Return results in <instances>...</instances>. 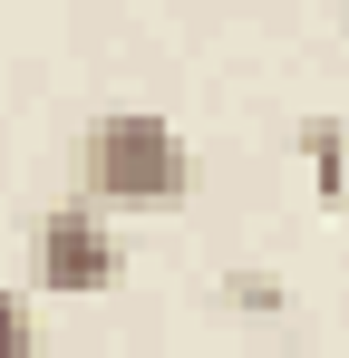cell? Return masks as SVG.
<instances>
[{"instance_id":"obj_1","label":"cell","mask_w":349,"mask_h":358,"mask_svg":"<svg viewBox=\"0 0 349 358\" xmlns=\"http://www.w3.org/2000/svg\"><path fill=\"white\" fill-rule=\"evenodd\" d=\"M78 184H88V203H184L194 145L156 107H107L78 136Z\"/></svg>"},{"instance_id":"obj_2","label":"cell","mask_w":349,"mask_h":358,"mask_svg":"<svg viewBox=\"0 0 349 358\" xmlns=\"http://www.w3.org/2000/svg\"><path fill=\"white\" fill-rule=\"evenodd\" d=\"M116 223L88 203V194H68L58 213H39V291H58V300H97L116 281Z\"/></svg>"},{"instance_id":"obj_3","label":"cell","mask_w":349,"mask_h":358,"mask_svg":"<svg viewBox=\"0 0 349 358\" xmlns=\"http://www.w3.org/2000/svg\"><path fill=\"white\" fill-rule=\"evenodd\" d=\"M291 145H301L310 184H320V203H340V194H349V126H340V117H301Z\"/></svg>"},{"instance_id":"obj_4","label":"cell","mask_w":349,"mask_h":358,"mask_svg":"<svg viewBox=\"0 0 349 358\" xmlns=\"http://www.w3.org/2000/svg\"><path fill=\"white\" fill-rule=\"evenodd\" d=\"M224 310H252V320H282L291 310V291H282V271H224Z\"/></svg>"},{"instance_id":"obj_5","label":"cell","mask_w":349,"mask_h":358,"mask_svg":"<svg viewBox=\"0 0 349 358\" xmlns=\"http://www.w3.org/2000/svg\"><path fill=\"white\" fill-rule=\"evenodd\" d=\"M0 358H39V320L20 291H0Z\"/></svg>"}]
</instances>
